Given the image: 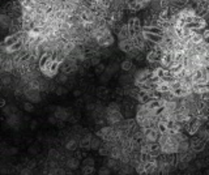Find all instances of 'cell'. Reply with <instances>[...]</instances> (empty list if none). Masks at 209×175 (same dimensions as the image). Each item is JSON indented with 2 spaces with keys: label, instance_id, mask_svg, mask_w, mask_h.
<instances>
[{
  "label": "cell",
  "instance_id": "cell-38",
  "mask_svg": "<svg viewBox=\"0 0 209 175\" xmlns=\"http://www.w3.org/2000/svg\"><path fill=\"white\" fill-rule=\"evenodd\" d=\"M29 152H30V153H33V154H35V153L38 152V150L35 149V148H30V149H29Z\"/></svg>",
  "mask_w": 209,
  "mask_h": 175
},
{
  "label": "cell",
  "instance_id": "cell-2",
  "mask_svg": "<svg viewBox=\"0 0 209 175\" xmlns=\"http://www.w3.org/2000/svg\"><path fill=\"white\" fill-rule=\"evenodd\" d=\"M207 146V141L203 140V138H200L199 136H196V135H192L191 140H190V148L192 150H195L196 153L198 152H203L204 149H205Z\"/></svg>",
  "mask_w": 209,
  "mask_h": 175
},
{
  "label": "cell",
  "instance_id": "cell-10",
  "mask_svg": "<svg viewBox=\"0 0 209 175\" xmlns=\"http://www.w3.org/2000/svg\"><path fill=\"white\" fill-rule=\"evenodd\" d=\"M118 38L119 41H123V39H129V31H128V25L127 24H123L119 27V31H118Z\"/></svg>",
  "mask_w": 209,
  "mask_h": 175
},
{
  "label": "cell",
  "instance_id": "cell-4",
  "mask_svg": "<svg viewBox=\"0 0 209 175\" xmlns=\"http://www.w3.org/2000/svg\"><path fill=\"white\" fill-rule=\"evenodd\" d=\"M97 45L100 47H110L114 45V42H115V39H114V35L112 33H110L107 35H103V37H100L96 39Z\"/></svg>",
  "mask_w": 209,
  "mask_h": 175
},
{
  "label": "cell",
  "instance_id": "cell-18",
  "mask_svg": "<svg viewBox=\"0 0 209 175\" xmlns=\"http://www.w3.org/2000/svg\"><path fill=\"white\" fill-rule=\"evenodd\" d=\"M118 68H119V67H118L116 63H111V64H110V65H106V68H105L103 72H105V73H107L109 76L111 77L112 75H114V73H115L116 71H118Z\"/></svg>",
  "mask_w": 209,
  "mask_h": 175
},
{
  "label": "cell",
  "instance_id": "cell-27",
  "mask_svg": "<svg viewBox=\"0 0 209 175\" xmlns=\"http://www.w3.org/2000/svg\"><path fill=\"white\" fill-rule=\"evenodd\" d=\"M82 173L86 174V175L94 173V166H85L84 165V167H82Z\"/></svg>",
  "mask_w": 209,
  "mask_h": 175
},
{
  "label": "cell",
  "instance_id": "cell-17",
  "mask_svg": "<svg viewBox=\"0 0 209 175\" xmlns=\"http://www.w3.org/2000/svg\"><path fill=\"white\" fill-rule=\"evenodd\" d=\"M106 166H107L110 170H118V169H119V160L110 157L109 160H107V164H106Z\"/></svg>",
  "mask_w": 209,
  "mask_h": 175
},
{
  "label": "cell",
  "instance_id": "cell-36",
  "mask_svg": "<svg viewBox=\"0 0 209 175\" xmlns=\"http://www.w3.org/2000/svg\"><path fill=\"white\" fill-rule=\"evenodd\" d=\"M8 153H9V154H14V153H17V149H16V148H12V149L8 150Z\"/></svg>",
  "mask_w": 209,
  "mask_h": 175
},
{
  "label": "cell",
  "instance_id": "cell-29",
  "mask_svg": "<svg viewBox=\"0 0 209 175\" xmlns=\"http://www.w3.org/2000/svg\"><path fill=\"white\" fill-rule=\"evenodd\" d=\"M55 93L58 95H63L64 93H67V89H64L63 86H58V88H55Z\"/></svg>",
  "mask_w": 209,
  "mask_h": 175
},
{
  "label": "cell",
  "instance_id": "cell-31",
  "mask_svg": "<svg viewBox=\"0 0 209 175\" xmlns=\"http://www.w3.org/2000/svg\"><path fill=\"white\" fill-rule=\"evenodd\" d=\"M98 95H100V97H106V94H107V89H105V88H100V89H98Z\"/></svg>",
  "mask_w": 209,
  "mask_h": 175
},
{
  "label": "cell",
  "instance_id": "cell-34",
  "mask_svg": "<svg viewBox=\"0 0 209 175\" xmlns=\"http://www.w3.org/2000/svg\"><path fill=\"white\" fill-rule=\"evenodd\" d=\"M56 122H58V119L55 118V116H50L49 118V123H50V124H56Z\"/></svg>",
  "mask_w": 209,
  "mask_h": 175
},
{
  "label": "cell",
  "instance_id": "cell-23",
  "mask_svg": "<svg viewBox=\"0 0 209 175\" xmlns=\"http://www.w3.org/2000/svg\"><path fill=\"white\" fill-rule=\"evenodd\" d=\"M89 62H90V65L96 67L97 64H100V63H101V56H97V55H94V56H92V58L89 59Z\"/></svg>",
  "mask_w": 209,
  "mask_h": 175
},
{
  "label": "cell",
  "instance_id": "cell-14",
  "mask_svg": "<svg viewBox=\"0 0 209 175\" xmlns=\"http://www.w3.org/2000/svg\"><path fill=\"white\" fill-rule=\"evenodd\" d=\"M78 148V140L77 138H69L68 141L65 142V149L71 150V152H74Z\"/></svg>",
  "mask_w": 209,
  "mask_h": 175
},
{
  "label": "cell",
  "instance_id": "cell-13",
  "mask_svg": "<svg viewBox=\"0 0 209 175\" xmlns=\"http://www.w3.org/2000/svg\"><path fill=\"white\" fill-rule=\"evenodd\" d=\"M90 138H92V135L88 133L85 136H82V138L78 141V146L81 149H89V144H90Z\"/></svg>",
  "mask_w": 209,
  "mask_h": 175
},
{
  "label": "cell",
  "instance_id": "cell-33",
  "mask_svg": "<svg viewBox=\"0 0 209 175\" xmlns=\"http://www.w3.org/2000/svg\"><path fill=\"white\" fill-rule=\"evenodd\" d=\"M110 173H111V170H110V169L107 167V166L100 170V174H101V175H107V174H110Z\"/></svg>",
  "mask_w": 209,
  "mask_h": 175
},
{
  "label": "cell",
  "instance_id": "cell-20",
  "mask_svg": "<svg viewBox=\"0 0 209 175\" xmlns=\"http://www.w3.org/2000/svg\"><path fill=\"white\" fill-rule=\"evenodd\" d=\"M0 84L11 85L12 84V76H11V75H8L7 72H3V75L0 76Z\"/></svg>",
  "mask_w": 209,
  "mask_h": 175
},
{
  "label": "cell",
  "instance_id": "cell-26",
  "mask_svg": "<svg viewBox=\"0 0 209 175\" xmlns=\"http://www.w3.org/2000/svg\"><path fill=\"white\" fill-rule=\"evenodd\" d=\"M24 110L27 111V113H31V111H34V106L31 102H25L24 103Z\"/></svg>",
  "mask_w": 209,
  "mask_h": 175
},
{
  "label": "cell",
  "instance_id": "cell-25",
  "mask_svg": "<svg viewBox=\"0 0 209 175\" xmlns=\"http://www.w3.org/2000/svg\"><path fill=\"white\" fill-rule=\"evenodd\" d=\"M67 81H68V76H67L65 73H60L58 76V82H59V84H65Z\"/></svg>",
  "mask_w": 209,
  "mask_h": 175
},
{
  "label": "cell",
  "instance_id": "cell-15",
  "mask_svg": "<svg viewBox=\"0 0 209 175\" xmlns=\"http://www.w3.org/2000/svg\"><path fill=\"white\" fill-rule=\"evenodd\" d=\"M14 8V0H12V2H8L5 3L4 5L2 7V9H0V13H4V14H9L12 11H13Z\"/></svg>",
  "mask_w": 209,
  "mask_h": 175
},
{
  "label": "cell",
  "instance_id": "cell-21",
  "mask_svg": "<svg viewBox=\"0 0 209 175\" xmlns=\"http://www.w3.org/2000/svg\"><path fill=\"white\" fill-rule=\"evenodd\" d=\"M141 52V51L139 50V49H137V47H131V50H129V51H127V52H125V54H127V56H128V59H135L136 56H137V55H139Z\"/></svg>",
  "mask_w": 209,
  "mask_h": 175
},
{
  "label": "cell",
  "instance_id": "cell-5",
  "mask_svg": "<svg viewBox=\"0 0 209 175\" xmlns=\"http://www.w3.org/2000/svg\"><path fill=\"white\" fill-rule=\"evenodd\" d=\"M25 97L27 98V101L31 103H37L41 101V91L39 90H34V89H25Z\"/></svg>",
  "mask_w": 209,
  "mask_h": 175
},
{
  "label": "cell",
  "instance_id": "cell-3",
  "mask_svg": "<svg viewBox=\"0 0 209 175\" xmlns=\"http://www.w3.org/2000/svg\"><path fill=\"white\" fill-rule=\"evenodd\" d=\"M127 25H128L129 37H133V35L141 33V22H140L139 18H131L127 22Z\"/></svg>",
  "mask_w": 209,
  "mask_h": 175
},
{
  "label": "cell",
  "instance_id": "cell-28",
  "mask_svg": "<svg viewBox=\"0 0 209 175\" xmlns=\"http://www.w3.org/2000/svg\"><path fill=\"white\" fill-rule=\"evenodd\" d=\"M110 78H111V77H110L107 73L102 72V73H101V77H100V81H101V82H107V81L110 80Z\"/></svg>",
  "mask_w": 209,
  "mask_h": 175
},
{
  "label": "cell",
  "instance_id": "cell-6",
  "mask_svg": "<svg viewBox=\"0 0 209 175\" xmlns=\"http://www.w3.org/2000/svg\"><path fill=\"white\" fill-rule=\"evenodd\" d=\"M54 116L56 118L59 122H65L69 119V113H68V110L63 109V107H55Z\"/></svg>",
  "mask_w": 209,
  "mask_h": 175
},
{
  "label": "cell",
  "instance_id": "cell-22",
  "mask_svg": "<svg viewBox=\"0 0 209 175\" xmlns=\"http://www.w3.org/2000/svg\"><path fill=\"white\" fill-rule=\"evenodd\" d=\"M59 157H60V153H59L56 149H50L49 150V158L50 160H59Z\"/></svg>",
  "mask_w": 209,
  "mask_h": 175
},
{
  "label": "cell",
  "instance_id": "cell-30",
  "mask_svg": "<svg viewBox=\"0 0 209 175\" xmlns=\"http://www.w3.org/2000/svg\"><path fill=\"white\" fill-rule=\"evenodd\" d=\"M84 165L85 166H94V158L92 157H88L84 160Z\"/></svg>",
  "mask_w": 209,
  "mask_h": 175
},
{
  "label": "cell",
  "instance_id": "cell-19",
  "mask_svg": "<svg viewBox=\"0 0 209 175\" xmlns=\"http://www.w3.org/2000/svg\"><path fill=\"white\" fill-rule=\"evenodd\" d=\"M120 68L123 69V71H125V72H128V71L133 69V63H132V60H131V59L123 60V62L120 63Z\"/></svg>",
  "mask_w": 209,
  "mask_h": 175
},
{
  "label": "cell",
  "instance_id": "cell-8",
  "mask_svg": "<svg viewBox=\"0 0 209 175\" xmlns=\"http://www.w3.org/2000/svg\"><path fill=\"white\" fill-rule=\"evenodd\" d=\"M141 33H143V37H144L145 41L156 43V45L161 43L163 39V35H157V34H152V33H147V31H141Z\"/></svg>",
  "mask_w": 209,
  "mask_h": 175
},
{
  "label": "cell",
  "instance_id": "cell-35",
  "mask_svg": "<svg viewBox=\"0 0 209 175\" xmlns=\"http://www.w3.org/2000/svg\"><path fill=\"white\" fill-rule=\"evenodd\" d=\"M86 109H88L89 111H94V109H96V103H89V105L88 106H86Z\"/></svg>",
  "mask_w": 209,
  "mask_h": 175
},
{
  "label": "cell",
  "instance_id": "cell-37",
  "mask_svg": "<svg viewBox=\"0 0 209 175\" xmlns=\"http://www.w3.org/2000/svg\"><path fill=\"white\" fill-rule=\"evenodd\" d=\"M73 95H74V97H80V95H81V91H80V90H74V91H73Z\"/></svg>",
  "mask_w": 209,
  "mask_h": 175
},
{
  "label": "cell",
  "instance_id": "cell-9",
  "mask_svg": "<svg viewBox=\"0 0 209 175\" xmlns=\"http://www.w3.org/2000/svg\"><path fill=\"white\" fill-rule=\"evenodd\" d=\"M141 31H147V33L157 34V35H163V29L160 26H141Z\"/></svg>",
  "mask_w": 209,
  "mask_h": 175
},
{
  "label": "cell",
  "instance_id": "cell-11",
  "mask_svg": "<svg viewBox=\"0 0 209 175\" xmlns=\"http://www.w3.org/2000/svg\"><path fill=\"white\" fill-rule=\"evenodd\" d=\"M65 165H67V167L71 169V170H76L78 166H80V160L76 157H68L65 161Z\"/></svg>",
  "mask_w": 209,
  "mask_h": 175
},
{
  "label": "cell",
  "instance_id": "cell-7",
  "mask_svg": "<svg viewBox=\"0 0 209 175\" xmlns=\"http://www.w3.org/2000/svg\"><path fill=\"white\" fill-rule=\"evenodd\" d=\"M147 55H145V59H147V62L148 63H160L161 60V52H158V51H156V50H153L150 49L149 50V52H145Z\"/></svg>",
  "mask_w": 209,
  "mask_h": 175
},
{
  "label": "cell",
  "instance_id": "cell-24",
  "mask_svg": "<svg viewBox=\"0 0 209 175\" xmlns=\"http://www.w3.org/2000/svg\"><path fill=\"white\" fill-rule=\"evenodd\" d=\"M105 68H106V65L103 64V63H100V64L96 65V68H94V72H96L97 75H101L105 71Z\"/></svg>",
  "mask_w": 209,
  "mask_h": 175
},
{
  "label": "cell",
  "instance_id": "cell-1",
  "mask_svg": "<svg viewBox=\"0 0 209 175\" xmlns=\"http://www.w3.org/2000/svg\"><path fill=\"white\" fill-rule=\"evenodd\" d=\"M153 76V72H152V69H149V68H141V69H137L135 75L132 76L133 78V84L137 85V84H140V82H143L145 80H148V78H150Z\"/></svg>",
  "mask_w": 209,
  "mask_h": 175
},
{
  "label": "cell",
  "instance_id": "cell-32",
  "mask_svg": "<svg viewBox=\"0 0 209 175\" xmlns=\"http://www.w3.org/2000/svg\"><path fill=\"white\" fill-rule=\"evenodd\" d=\"M26 166H27L29 169H34L35 166H37V162H35L34 160H33V161H26Z\"/></svg>",
  "mask_w": 209,
  "mask_h": 175
},
{
  "label": "cell",
  "instance_id": "cell-12",
  "mask_svg": "<svg viewBox=\"0 0 209 175\" xmlns=\"http://www.w3.org/2000/svg\"><path fill=\"white\" fill-rule=\"evenodd\" d=\"M102 144V140L97 136H93L92 135V138H90V144H89V149H93V150H98L100 146Z\"/></svg>",
  "mask_w": 209,
  "mask_h": 175
},
{
  "label": "cell",
  "instance_id": "cell-16",
  "mask_svg": "<svg viewBox=\"0 0 209 175\" xmlns=\"http://www.w3.org/2000/svg\"><path fill=\"white\" fill-rule=\"evenodd\" d=\"M132 43L131 39H123V41H119V49L123 51V52H127V51L131 50Z\"/></svg>",
  "mask_w": 209,
  "mask_h": 175
}]
</instances>
